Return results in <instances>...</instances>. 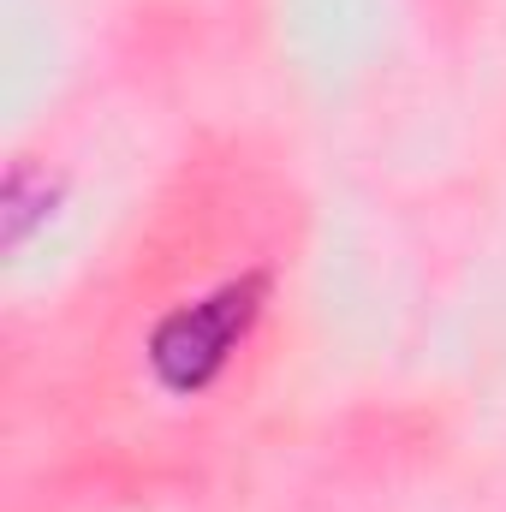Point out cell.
<instances>
[{
    "label": "cell",
    "mask_w": 506,
    "mask_h": 512,
    "mask_svg": "<svg viewBox=\"0 0 506 512\" xmlns=\"http://www.w3.org/2000/svg\"><path fill=\"white\" fill-rule=\"evenodd\" d=\"M262 310V280H233L215 298L173 310L155 334H149V364L173 393H197L215 382V370L227 364V352L245 340V328Z\"/></svg>",
    "instance_id": "cell-1"
}]
</instances>
